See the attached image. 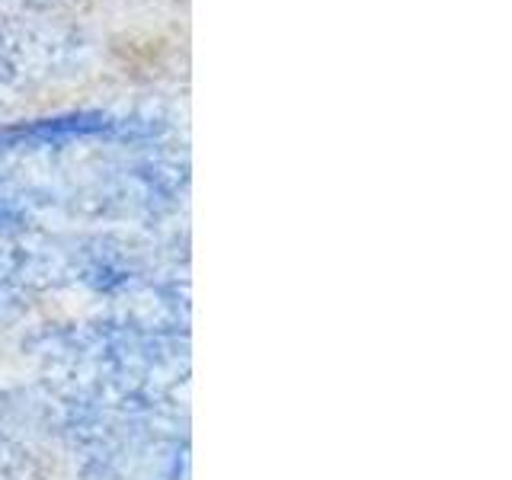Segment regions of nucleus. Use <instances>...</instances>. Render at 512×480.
Here are the masks:
<instances>
[{"mask_svg":"<svg viewBox=\"0 0 512 480\" xmlns=\"http://www.w3.org/2000/svg\"><path fill=\"white\" fill-rule=\"evenodd\" d=\"M26 295H23V288H20V282L16 279H10V276H4L0 272V324L4 320H10V317H16L23 308H26Z\"/></svg>","mask_w":512,"mask_h":480,"instance_id":"obj_1","label":"nucleus"}]
</instances>
